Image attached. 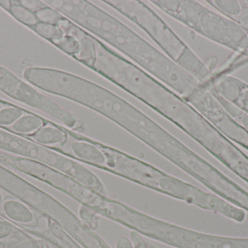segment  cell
I'll return each instance as SVG.
<instances>
[{
  "label": "cell",
  "mask_w": 248,
  "mask_h": 248,
  "mask_svg": "<svg viewBox=\"0 0 248 248\" xmlns=\"http://www.w3.org/2000/svg\"><path fill=\"white\" fill-rule=\"evenodd\" d=\"M8 12L16 20L31 29L39 22L35 13L22 5L20 1H11Z\"/></svg>",
  "instance_id": "2e32d148"
},
{
  "label": "cell",
  "mask_w": 248,
  "mask_h": 248,
  "mask_svg": "<svg viewBox=\"0 0 248 248\" xmlns=\"http://www.w3.org/2000/svg\"><path fill=\"white\" fill-rule=\"evenodd\" d=\"M23 78L39 90L75 102L107 118L192 178L203 162L202 157L144 112L97 83L46 67H28Z\"/></svg>",
  "instance_id": "6da1fadb"
},
{
  "label": "cell",
  "mask_w": 248,
  "mask_h": 248,
  "mask_svg": "<svg viewBox=\"0 0 248 248\" xmlns=\"http://www.w3.org/2000/svg\"><path fill=\"white\" fill-rule=\"evenodd\" d=\"M1 209L4 216L12 222L26 227H33L37 224V218L33 210L13 197L4 198Z\"/></svg>",
  "instance_id": "7c38bea8"
},
{
  "label": "cell",
  "mask_w": 248,
  "mask_h": 248,
  "mask_svg": "<svg viewBox=\"0 0 248 248\" xmlns=\"http://www.w3.org/2000/svg\"><path fill=\"white\" fill-rule=\"evenodd\" d=\"M93 141L106 157L104 165L96 168L201 209L219 214L238 224L246 221L245 211L217 195L205 192L118 149Z\"/></svg>",
  "instance_id": "3957f363"
},
{
  "label": "cell",
  "mask_w": 248,
  "mask_h": 248,
  "mask_svg": "<svg viewBox=\"0 0 248 248\" xmlns=\"http://www.w3.org/2000/svg\"><path fill=\"white\" fill-rule=\"evenodd\" d=\"M4 195H3L2 192L1 191V189H0V207H1V204L4 202Z\"/></svg>",
  "instance_id": "83f0119b"
},
{
  "label": "cell",
  "mask_w": 248,
  "mask_h": 248,
  "mask_svg": "<svg viewBox=\"0 0 248 248\" xmlns=\"http://www.w3.org/2000/svg\"></svg>",
  "instance_id": "f546056e"
},
{
  "label": "cell",
  "mask_w": 248,
  "mask_h": 248,
  "mask_svg": "<svg viewBox=\"0 0 248 248\" xmlns=\"http://www.w3.org/2000/svg\"><path fill=\"white\" fill-rule=\"evenodd\" d=\"M20 4L29 9L33 13H37L39 10L46 7V4L44 1H38V0H23L20 1Z\"/></svg>",
  "instance_id": "cb8c5ba5"
},
{
  "label": "cell",
  "mask_w": 248,
  "mask_h": 248,
  "mask_svg": "<svg viewBox=\"0 0 248 248\" xmlns=\"http://www.w3.org/2000/svg\"><path fill=\"white\" fill-rule=\"evenodd\" d=\"M0 150L49 166L93 190H102L103 183L95 173L60 149L40 145L31 139L0 128Z\"/></svg>",
  "instance_id": "52a82bcc"
},
{
  "label": "cell",
  "mask_w": 248,
  "mask_h": 248,
  "mask_svg": "<svg viewBox=\"0 0 248 248\" xmlns=\"http://www.w3.org/2000/svg\"><path fill=\"white\" fill-rule=\"evenodd\" d=\"M32 141L45 147L54 148L55 146H64L68 141V134L65 127L48 121L37 132L30 135Z\"/></svg>",
  "instance_id": "4fadbf2b"
},
{
  "label": "cell",
  "mask_w": 248,
  "mask_h": 248,
  "mask_svg": "<svg viewBox=\"0 0 248 248\" xmlns=\"http://www.w3.org/2000/svg\"><path fill=\"white\" fill-rule=\"evenodd\" d=\"M186 248H248V238L214 235L190 230Z\"/></svg>",
  "instance_id": "8fae6325"
},
{
  "label": "cell",
  "mask_w": 248,
  "mask_h": 248,
  "mask_svg": "<svg viewBox=\"0 0 248 248\" xmlns=\"http://www.w3.org/2000/svg\"><path fill=\"white\" fill-rule=\"evenodd\" d=\"M116 248H134V245L131 244V242L128 239L125 237H122L118 240Z\"/></svg>",
  "instance_id": "d4e9b609"
},
{
  "label": "cell",
  "mask_w": 248,
  "mask_h": 248,
  "mask_svg": "<svg viewBox=\"0 0 248 248\" xmlns=\"http://www.w3.org/2000/svg\"><path fill=\"white\" fill-rule=\"evenodd\" d=\"M211 7L217 9L223 16L230 20L237 17L243 9V1H206Z\"/></svg>",
  "instance_id": "ac0fdd59"
},
{
  "label": "cell",
  "mask_w": 248,
  "mask_h": 248,
  "mask_svg": "<svg viewBox=\"0 0 248 248\" xmlns=\"http://www.w3.org/2000/svg\"><path fill=\"white\" fill-rule=\"evenodd\" d=\"M1 109H2V104L0 103V110H1Z\"/></svg>",
  "instance_id": "f1b7e54d"
},
{
  "label": "cell",
  "mask_w": 248,
  "mask_h": 248,
  "mask_svg": "<svg viewBox=\"0 0 248 248\" xmlns=\"http://www.w3.org/2000/svg\"><path fill=\"white\" fill-rule=\"evenodd\" d=\"M48 221L47 230L41 233V237L59 248H80L67 234L63 229L50 219H48Z\"/></svg>",
  "instance_id": "9a60e30c"
},
{
  "label": "cell",
  "mask_w": 248,
  "mask_h": 248,
  "mask_svg": "<svg viewBox=\"0 0 248 248\" xmlns=\"http://www.w3.org/2000/svg\"><path fill=\"white\" fill-rule=\"evenodd\" d=\"M0 91L16 101L46 114L71 131L78 133H83L85 131V122L78 115L62 107L55 100L38 91L27 82L19 78L1 66Z\"/></svg>",
  "instance_id": "ba28073f"
},
{
  "label": "cell",
  "mask_w": 248,
  "mask_h": 248,
  "mask_svg": "<svg viewBox=\"0 0 248 248\" xmlns=\"http://www.w3.org/2000/svg\"><path fill=\"white\" fill-rule=\"evenodd\" d=\"M75 201L100 216L165 244L169 245L174 237L176 225L150 216L87 186H81L78 189Z\"/></svg>",
  "instance_id": "8992f818"
},
{
  "label": "cell",
  "mask_w": 248,
  "mask_h": 248,
  "mask_svg": "<svg viewBox=\"0 0 248 248\" xmlns=\"http://www.w3.org/2000/svg\"><path fill=\"white\" fill-rule=\"evenodd\" d=\"M44 1L103 43L128 57L133 64L173 89L183 99L202 84L123 22L91 1Z\"/></svg>",
  "instance_id": "7a4b0ae2"
},
{
  "label": "cell",
  "mask_w": 248,
  "mask_h": 248,
  "mask_svg": "<svg viewBox=\"0 0 248 248\" xmlns=\"http://www.w3.org/2000/svg\"><path fill=\"white\" fill-rule=\"evenodd\" d=\"M48 121L33 114H24L19 118L10 129L15 133L31 135L45 126Z\"/></svg>",
  "instance_id": "5bb4252c"
},
{
  "label": "cell",
  "mask_w": 248,
  "mask_h": 248,
  "mask_svg": "<svg viewBox=\"0 0 248 248\" xmlns=\"http://www.w3.org/2000/svg\"><path fill=\"white\" fill-rule=\"evenodd\" d=\"M0 189L55 223L61 221L68 211L58 199L1 165Z\"/></svg>",
  "instance_id": "9c48e42d"
},
{
  "label": "cell",
  "mask_w": 248,
  "mask_h": 248,
  "mask_svg": "<svg viewBox=\"0 0 248 248\" xmlns=\"http://www.w3.org/2000/svg\"><path fill=\"white\" fill-rule=\"evenodd\" d=\"M155 6L198 34L243 53L248 48L247 32L235 22L190 0H153Z\"/></svg>",
  "instance_id": "5b68a950"
},
{
  "label": "cell",
  "mask_w": 248,
  "mask_h": 248,
  "mask_svg": "<svg viewBox=\"0 0 248 248\" xmlns=\"http://www.w3.org/2000/svg\"><path fill=\"white\" fill-rule=\"evenodd\" d=\"M35 15L39 22L57 25V26H58L60 23L65 18V16H62L59 12L48 5L35 13Z\"/></svg>",
  "instance_id": "44dd1931"
},
{
  "label": "cell",
  "mask_w": 248,
  "mask_h": 248,
  "mask_svg": "<svg viewBox=\"0 0 248 248\" xmlns=\"http://www.w3.org/2000/svg\"><path fill=\"white\" fill-rule=\"evenodd\" d=\"M32 29L41 37L49 41L53 45L61 40L65 34L64 31L59 26L42 22H39Z\"/></svg>",
  "instance_id": "e0dca14e"
},
{
  "label": "cell",
  "mask_w": 248,
  "mask_h": 248,
  "mask_svg": "<svg viewBox=\"0 0 248 248\" xmlns=\"http://www.w3.org/2000/svg\"><path fill=\"white\" fill-rule=\"evenodd\" d=\"M54 45L67 55L74 58V59L79 54L80 50H81V46L78 39L73 35L68 34V33H65V36L61 40L55 42Z\"/></svg>",
  "instance_id": "d6986e66"
},
{
  "label": "cell",
  "mask_w": 248,
  "mask_h": 248,
  "mask_svg": "<svg viewBox=\"0 0 248 248\" xmlns=\"http://www.w3.org/2000/svg\"><path fill=\"white\" fill-rule=\"evenodd\" d=\"M24 115V111L16 106H7L0 110V126L10 127Z\"/></svg>",
  "instance_id": "ffe728a7"
},
{
  "label": "cell",
  "mask_w": 248,
  "mask_h": 248,
  "mask_svg": "<svg viewBox=\"0 0 248 248\" xmlns=\"http://www.w3.org/2000/svg\"><path fill=\"white\" fill-rule=\"evenodd\" d=\"M184 99L223 135L248 151V131L225 110L203 84Z\"/></svg>",
  "instance_id": "30bf717a"
},
{
  "label": "cell",
  "mask_w": 248,
  "mask_h": 248,
  "mask_svg": "<svg viewBox=\"0 0 248 248\" xmlns=\"http://www.w3.org/2000/svg\"><path fill=\"white\" fill-rule=\"evenodd\" d=\"M16 231L14 225L10 221L0 218V241L7 240Z\"/></svg>",
  "instance_id": "603a6c76"
},
{
  "label": "cell",
  "mask_w": 248,
  "mask_h": 248,
  "mask_svg": "<svg viewBox=\"0 0 248 248\" xmlns=\"http://www.w3.org/2000/svg\"><path fill=\"white\" fill-rule=\"evenodd\" d=\"M80 219L82 224L90 230H96L99 227L100 215L87 207L81 205L78 211Z\"/></svg>",
  "instance_id": "7402d4cb"
},
{
  "label": "cell",
  "mask_w": 248,
  "mask_h": 248,
  "mask_svg": "<svg viewBox=\"0 0 248 248\" xmlns=\"http://www.w3.org/2000/svg\"><path fill=\"white\" fill-rule=\"evenodd\" d=\"M0 7H2L6 11L8 12L11 7V1H0Z\"/></svg>",
  "instance_id": "4316f807"
},
{
  "label": "cell",
  "mask_w": 248,
  "mask_h": 248,
  "mask_svg": "<svg viewBox=\"0 0 248 248\" xmlns=\"http://www.w3.org/2000/svg\"><path fill=\"white\" fill-rule=\"evenodd\" d=\"M144 31L163 53L202 84L211 80L213 71L147 4L139 0L102 1Z\"/></svg>",
  "instance_id": "277c9868"
},
{
  "label": "cell",
  "mask_w": 248,
  "mask_h": 248,
  "mask_svg": "<svg viewBox=\"0 0 248 248\" xmlns=\"http://www.w3.org/2000/svg\"><path fill=\"white\" fill-rule=\"evenodd\" d=\"M238 122L248 131V114L243 113Z\"/></svg>",
  "instance_id": "484cf974"
}]
</instances>
